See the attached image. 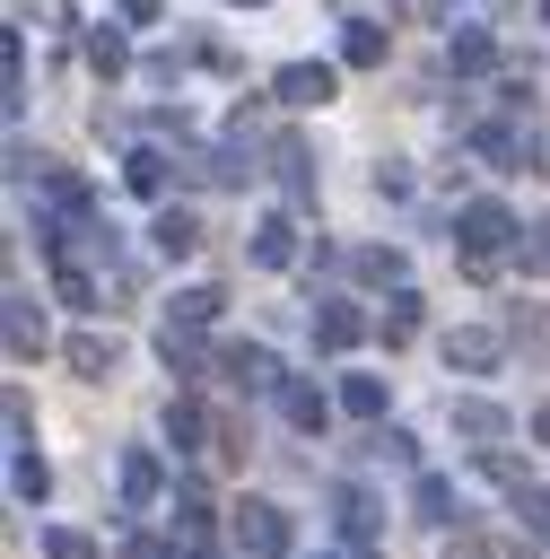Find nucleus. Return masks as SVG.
Returning <instances> with one entry per match:
<instances>
[{
  "mask_svg": "<svg viewBox=\"0 0 550 559\" xmlns=\"http://www.w3.org/2000/svg\"><path fill=\"white\" fill-rule=\"evenodd\" d=\"M445 367H463V376H480V367H498V332H480V323H463V332L445 341Z\"/></svg>",
  "mask_w": 550,
  "mask_h": 559,
  "instance_id": "14",
  "label": "nucleus"
},
{
  "mask_svg": "<svg viewBox=\"0 0 550 559\" xmlns=\"http://www.w3.org/2000/svg\"><path fill=\"white\" fill-rule=\"evenodd\" d=\"M244 9H253V0H244Z\"/></svg>",
  "mask_w": 550,
  "mask_h": 559,
  "instance_id": "34",
  "label": "nucleus"
},
{
  "mask_svg": "<svg viewBox=\"0 0 550 559\" xmlns=\"http://www.w3.org/2000/svg\"><path fill=\"white\" fill-rule=\"evenodd\" d=\"M384 44H393L384 26H367V17H349V35H340V61H349V70H375V61H384Z\"/></svg>",
  "mask_w": 550,
  "mask_h": 559,
  "instance_id": "19",
  "label": "nucleus"
},
{
  "mask_svg": "<svg viewBox=\"0 0 550 559\" xmlns=\"http://www.w3.org/2000/svg\"><path fill=\"white\" fill-rule=\"evenodd\" d=\"M236 542H244V550H262V559H279L297 533H288V515H279L271 498H244V507H236Z\"/></svg>",
  "mask_w": 550,
  "mask_h": 559,
  "instance_id": "3",
  "label": "nucleus"
},
{
  "mask_svg": "<svg viewBox=\"0 0 550 559\" xmlns=\"http://www.w3.org/2000/svg\"><path fill=\"white\" fill-rule=\"evenodd\" d=\"M157 358H166V367H175V376H192V367H201V358H192V341H183V332H175V323H166V332H157Z\"/></svg>",
  "mask_w": 550,
  "mask_h": 559,
  "instance_id": "29",
  "label": "nucleus"
},
{
  "mask_svg": "<svg viewBox=\"0 0 550 559\" xmlns=\"http://www.w3.org/2000/svg\"><path fill=\"white\" fill-rule=\"evenodd\" d=\"M340 402H349V419H384V376H349Z\"/></svg>",
  "mask_w": 550,
  "mask_h": 559,
  "instance_id": "25",
  "label": "nucleus"
},
{
  "mask_svg": "<svg viewBox=\"0 0 550 559\" xmlns=\"http://www.w3.org/2000/svg\"><path fill=\"white\" fill-rule=\"evenodd\" d=\"M218 306H227V297H218V288H183V297H175V314H166V323H175V332H201V323H218Z\"/></svg>",
  "mask_w": 550,
  "mask_h": 559,
  "instance_id": "20",
  "label": "nucleus"
},
{
  "mask_svg": "<svg viewBox=\"0 0 550 559\" xmlns=\"http://www.w3.org/2000/svg\"><path fill=\"white\" fill-rule=\"evenodd\" d=\"M44 559H96V542L70 533V524H52V533H44Z\"/></svg>",
  "mask_w": 550,
  "mask_h": 559,
  "instance_id": "28",
  "label": "nucleus"
},
{
  "mask_svg": "<svg viewBox=\"0 0 550 559\" xmlns=\"http://www.w3.org/2000/svg\"><path fill=\"white\" fill-rule=\"evenodd\" d=\"M358 332H367V314H358V306H340V297H323V306H314V349H358Z\"/></svg>",
  "mask_w": 550,
  "mask_h": 559,
  "instance_id": "7",
  "label": "nucleus"
},
{
  "mask_svg": "<svg viewBox=\"0 0 550 559\" xmlns=\"http://www.w3.org/2000/svg\"><path fill=\"white\" fill-rule=\"evenodd\" d=\"M445 559H489V542H480V533H454V542H445Z\"/></svg>",
  "mask_w": 550,
  "mask_h": 559,
  "instance_id": "30",
  "label": "nucleus"
},
{
  "mask_svg": "<svg viewBox=\"0 0 550 559\" xmlns=\"http://www.w3.org/2000/svg\"><path fill=\"white\" fill-rule=\"evenodd\" d=\"M166 437H175V454H201L218 428H210V411H201V402H175V411H166Z\"/></svg>",
  "mask_w": 550,
  "mask_h": 559,
  "instance_id": "16",
  "label": "nucleus"
},
{
  "mask_svg": "<svg viewBox=\"0 0 550 559\" xmlns=\"http://www.w3.org/2000/svg\"><path fill=\"white\" fill-rule=\"evenodd\" d=\"M157 489H166V472H157V454H148V445H131V454H122V507L140 515V507H148Z\"/></svg>",
  "mask_w": 550,
  "mask_h": 559,
  "instance_id": "11",
  "label": "nucleus"
},
{
  "mask_svg": "<svg viewBox=\"0 0 550 559\" xmlns=\"http://www.w3.org/2000/svg\"><path fill=\"white\" fill-rule=\"evenodd\" d=\"M218 367H227V384H244V393H279L288 376H279V358L262 349V341H227L218 349Z\"/></svg>",
  "mask_w": 550,
  "mask_h": 559,
  "instance_id": "2",
  "label": "nucleus"
},
{
  "mask_svg": "<svg viewBox=\"0 0 550 559\" xmlns=\"http://www.w3.org/2000/svg\"><path fill=\"white\" fill-rule=\"evenodd\" d=\"M279 411H288V428H306V437H323V419H332L323 384H306V376H288V384H279Z\"/></svg>",
  "mask_w": 550,
  "mask_h": 559,
  "instance_id": "8",
  "label": "nucleus"
},
{
  "mask_svg": "<svg viewBox=\"0 0 550 559\" xmlns=\"http://www.w3.org/2000/svg\"><path fill=\"white\" fill-rule=\"evenodd\" d=\"M87 70H96V79H122V70H131V52H122V35H113V26H96V35H87Z\"/></svg>",
  "mask_w": 550,
  "mask_h": 559,
  "instance_id": "21",
  "label": "nucleus"
},
{
  "mask_svg": "<svg viewBox=\"0 0 550 559\" xmlns=\"http://www.w3.org/2000/svg\"><path fill=\"white\" fill-rule=\"evenodd\" d=\"M410 507H419V524H454V480L445 472H419L410 480Z\"/></svg>",
  "mask_w": 550,
  "mask_h": 559,
  "instance_id": "18",
  "label": "nucleus"
},
{
  "mask_svg": "<svg viewBox=\"0 0 550 559\" xmlns=\"http://www.w3.org/2000/svg\"><path fill=\"white\" fill-rule=\"evenodd\" d=\"M454 236H463V271H471V280H489V271H498V253H506V236H515V218H506L498 201H463Z\"/></svg>",
  "mask_w": 550,
  "mask_h": 559,
  "instance_id": "1",
  "label": "nucleus"
},
{
  "mask_svg": "<svg viewBox=\"0 0 550 559\" xmlns=\"http://www.w3.org/2000/svg\"><path fill=\"white\" fill-rule=\"evenodd\" d=\"M9 489H17V507H44L52 472H44V454H35V445H17V454H9Z\"/></svg>",
  "mask_w": 550,
  "mask_h": 559,
  "instance_id": "17",
  "label": "nucleus"
},
{
  "mask_svg": "<svg viewBox=\"0 0 550 559\" xmlns=\"http://www.w3.org/2000/svg\"><path fill=\"white\" fill-rule=\"evenodd\" d=\"M375 332H384V341H393V349H402V341H410V332H419V297H410V288H402V297H393V306H384V314H375Z\"/></svg>",
  "mask_w": 550,
  "mask_h": 559,
  "instance_id": "24",
  "label": "nucleus"
},
{
  "mask_svg": "<svg viewBox=\"0 0 550 559\" xmlns=\"http://www.w3.org/2000/svg\"><path fill=\"white\" fill-rule=\"evenodd\" d=\"M332 515H340V533H349L358 559H384V550H375V498H367V489L340 480V489H332Z\"/></svg>",
  "mask_w": 550,
  "mask_h": 559,
  "instance_id": "4",
  "label": "nucleus"
},
{
  "mask_svg": "<svg viewBox=\"0 0 550 559\" xmlns=\"http://www.w3.org/2000/svg\"><path fill=\"white\" fill-rule=\"evenodd\" d=\"M271 87H279V105H332V70L323 61H288Z\"/></svg>",
  "mask_w": 550,
  "mask_h": 559,
  "instance_id": "5",
  "label": "nucleus"
},
{
  "mask_svg": "<svg viewBox=\"0 0 550 559\" xmlns=\"http://www.w3.org/2000/svg\"><path fill=\"white\" fill-rule=\"evenodd\" d=\"M445 61H454V70H498V44H489L480 26H463V35L445 44Z\"/></svg>",
  "mask_w": 550,
  "mask_h": 559,
  "instance_id": "22",
  "label": "nucleus"
},
{
  "mask_svg": "<svg viewBox=\"0 0 550 559\" xmlns=\"http://www.w3.org/2000/svg\"><path fill=\"white\" fill-rule=\"evenodd\" d=\"M454 428H463L471 445H489V454H498V437H506V411H498V402H480V393H463V402H454Z\"/></svg>",
  "mask_w": 550,
  "mask_h": 559,
  "instance_id": "10",
  "label": "nucleus"
},
{
  "mask_svg": "<svg viewBox=\"0 0 550 559\" xmlns=\"http://www.w3.org/2000/svg\"><path fill=\"white\" fill-rule=\"evenodd\" d=\"M0 306H9V358H44V314H35V297L9 288Z\"/></svg>",
  "mask_w": 550,
  "mask_h": 559,
  "instance_id": "6",
  "label": "nucleus"
},
{
  "mask_svg": "<svg viewBox=\"0 0 550 559\" xmlns=\"http://www.w3.org/2000/svg\"><path fill=\"white\" fill-rule=\"evenodd\" d=\"M157 9H166V0H122V17H131V26H157Z\"/></svg>",
  "mask_w": 550,
  "mask_h": 559,
  "instance_id": "31",
  "label": "nucleus"
},
{
  "mask_svg": "<svg viewBox=\"0 0 550 559\" xmlns=\"http://www.w3.org/2000/svg\"><path fill=\"white\" fill-rule=\"evenodd\" d=\"M541 17H550V0H541Z\"/></svg>",
  "mask_w": 550,
  "mask_h": 559,
  "instance_id": "33",
  "label": "nucleus"
},
{
  "mask_svg": "<svg viewBox=\"0 0 550 559\" xmlns=\"http://www.w3.org/2000/svg\"><path fill=\"white\" fill-rule=\"evenodd\" d=\"M253 262H262V271H279V262H297V227H288V210H271V218L253 227Z\"/></svg>",
  "mask_w": 550,
  "mask_h": 559,
  "instance_id": "13",
  "label": "nucleus"
},
{
  "mask_svg": "<svg viewBox=\"0 0 550 559\" xmlns=\"http://www.w3.org/2000/svg\"><path fill=\"white\" fill-rule=\"evenodd\" d=\"M541 437H550V411H541Z\"/></svg>",
  "mask_w": 550,
  "mask_h": 559,
  "instance_id": "32",
  "label": "nucleus"
},
{
  "mask_svg": "<svg viewBox=\"0 0 550 559\" xmlns=\"http://www.w3.org/2000/svg\"><path fill=\"white\" fill-rule=\"evenodd\" d=\"M271 157H279V183H288V201H314V157H306V140L288 131Z\"/></svg>",
  "mask_w": 550,
  "mask_h": 559,
  "instance_id": "15",
  "label": "nucleus"
},
{
  "mask_svg": "<svg viewBox=\"0 0 550 559\" xmlns=\"http://www.w3.org/2000/svg\"><path fill=\"white\" fill-rule=\"evenodd\" d=\"M358 280H384V288L402 297V253H393V245H367V253H358Z\"/></svg>",
  "mask_w": 550,
  "mask_h": 559,
  "instance_id": "27",
  "label": "nucleus"
},
{
  "mask_svg": "<svg viewBox=\"0 0 550 559\" xmlns=\"http://www.w3.org/2000/svg\"><path fill=\"white\" fill-rule=\"evenodd\" d=\"M148 245H157V253H166V262H175V253H192V245H201V218H192V210H175V201H166V210H157V227H148Z\"/></svg>",
  "mask_w": 550,
  "mask_h": 559,
  "instance_id": "12",
  "label": "nucleus"
},
{
  "mask_svg": "<svg viewBox=\"0 0 550 559\" xmlns=\"http://www.w3.org/2000/svg\"><path fill=\"white\" fill-rule=\"evenodd\" d=\"M122 175H131V192L166 201V157H157V148H131V157H122Z\"/></svg>",
  "mask_w": 550,
  "mask_h": 559,
  "instance_id": "23",
  "label": "nucleus"
},
{
  "mask_svg": "<svg viewBox=\"0 0 550 559\" xmlns=\"http://www.w3.org/2000/svg\"><path fill=\"white\" fill-rule=\"evenodd\" d=\"M61 358H70L79 376H113V367H122V341H113V332H70Z\"/></svg>",
  "mask_w": 550,
  "mask_h": 559,
  "instance_id": "9",
  "label": "nucleus"
},
{
  "mask_svg": "<svg viewBox=\"0 0 550 559\" xmlns=\"http://www.w3.org/2000/svg\"><path fill=\"white\" fill-rule=\"evenodd\" d=\"M515 515H524V542H533V550H550V489H524V498H515Z\"/></svg>",
  "mask_w": 550,
  "mask_h": 559,
  "instance_id": "26",
  "label": "nucleus"
}]
</instances>
